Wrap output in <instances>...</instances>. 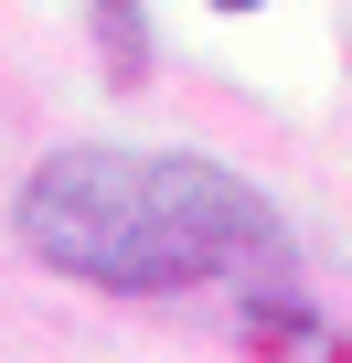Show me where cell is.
<instances>
[{"label":"cell","mask_w":352,"mask_h":363,"mask_svg":"<svg viewBox=\"0 0 352 363\" xmlns=\"http://www.w3.org/2000/svg\"><path fill=\"white\" fill-rule=\"evenodd\" d=\"M214 11H256V0H214Z\"/></svg>","instance_id":"cell-2"},{"label":"cell","mask_w":352,"mask_h":363,"mask_svg":"<svg viewBox=\"0 0 352 363\" xmlns=\"http://www.w3.org/2000/svg\"><path fill=\"white\" fill-rule=\"evenodd\" d=\"M22 246L54 278H86L118 299L299 278L288 214L203 150H54L22 182Z\"/></svg>","instance_id":"cell-1"}]
</instances>
